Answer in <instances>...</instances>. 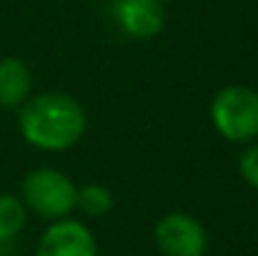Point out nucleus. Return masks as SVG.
I'll return each mask as SVG.
<instances>
[{
    "instance_id": "obj_1",
    "label": "nucleus",
    "mask_w": 258,
    "mask_h": 256,
    "mask_svg": "<svg viewBox=\"0 0 258 256\" xmlns=\"http://www.w3.org/2000/svg\"><path fill=\"white\" fill-rule=\"evenodd\" d=\"M83 106L66 93H40L20 106L18 128L23 138L40 151H66L86 133Z\"/></svg>"
},
{
    "instance_id": "obj_2",
    "label": "nucleus",
    "mask_w": 258,
    "mask_h": 256,
    "mask_svg": "<svg viewBox=\"0 0 258 256\" xmlns=\"http://www.w3.org/2000/svg\"><path fill=\"white\" fill-rule=\"evenodd\" d=\"M20 191H23V206L50 221L68 219L78 206V186L63 171L55 169L30 171Z\"/></svg>"
},
{
    "instance_id": "obj_3",
    "label": "nucleus",
    "mask_w": 258,
    "mask_h": 256,
    "mask_svg": "<svg viewBox=\"0 0 258 256\" xmlns=\"http://www.w3.org/2000/svg\"><path fill=\"white\" fill-rule=\"evenodd\" d=\"M216 131L233 143H253L258 138V93L246 85H226L211 103Z\"/></svg>"
},
{
    "instance_id": "obj_4",
    "label": "nucleus",
    "mask_w": 258,
    "mask_h": 256,
    "mask_svg": "<svg viewBox=\"0 0 258 256\" xmlns=\"http://www.w3.org/2000/svg\"><path fill=\"white\" fill-rule=\"evenodd\" d=\"M156 244L166 256H206L208 234L203 224L188 214L173 211L156 224Z\"/></svg>"
},
{
    "instance_id": "obj_5",
    "label": "nucleus",
    "mask_w": 258,
    "mask_h": 256,
    "mask_svg": "<svg viewBox=\"0 0 258 256\" xmlns=\"http://www.w3.org/2000/svg\"><path fill=\"white\" fill-rule=\"evenodd\" d=\"M35 256H98V246L86 224L60 219L45 229Z\"/></svg>"
},
{
    "instance_id": "obj_6",
    "label": "nucleus",
    "mask_w": 258,
    "mask_h": 256,
    "mask_svg": "<svg viewBox=\"0 0 258 256\" xmlns=\"http://www.w3.org/2000/svg\"><path fill=\"white\" fill-rule=\"evenodd\" d=\"M115 15L120 28L133 38H153L166 23V10L158 0H120Z\"/></svg>"
},
{
    "instance_id": "obj_7",
    "label": "nucleus",
    "mask_w": 258,
    "mask_h": 256,
    "mask_svg": "<svg viewBox=\"0 0 258 256\" xmlns=\"http://www.w3.org/2000/svg\"><path fill=\"white\" fill-rule=\"evenodd\" d=\"M33 73L20 58H3L0 61V106L18 108L30 98Z\"/></svg>"
},
{
    "instance_id": "obj_8",
    "label": "nucleus",
    "mask_w": 258,
    "mask_h": 256,
    "mask_svg": "<svg viewBox=\"0 0 258 256\" xmlns=\"http://www.w3.org/2000/svg\"><path fill=\"white\" fill-rule=\"evenodd\" d=\"M25 216H28V209L23 206L20 198L10 193H0V244L15 239L23 231Z\"/></svg>"
},
{
    "instance_id": "obj_9",
    "label": "nucleus",
    "mask_w": 258,
    "mask_h": 256,
    "mask_svg": "<svg viewBox=\"0 0 258 256\" xmlns=\"http://www.w3.org/2000/svg\"><path fill=\"white\" fill-rule=\"evenodd\" d=\"M115 198L110 193V188H105L103 183H86L78 188V206L88 216H105L113 209Z\"/></svg>"
},
{
    "instance_id": "obj_10",
    "label": "nucleus",
    "mask_w": 258,
    "mask_h": 256,
    "mask_svg": "<svg viewBox=\"0 0 258 256\" xmlns=\"http://www.w3.org/2000/svg\"><path fill=\"white\" fill-rule=\"evenodd\" d=\"M238 169H241L243 181L248 186L258 188V143H248L246 146V151L238 159Z\"/></svg>"
},
{
    "instance_id": "obj_11",
    "label": "nucleus",
    "mask_w": 258,
    "mask_h": 256,
    "mask_svg": "<svg viewBox=\"0 0 258 256\" xmlns=\"http://www.w3.org/2000/svg\"><path fill=\"white\" fill-rule=\"evenodd\" d=\"M158 3H166V0H158Z\"/></svg>"
}]
</instances>
